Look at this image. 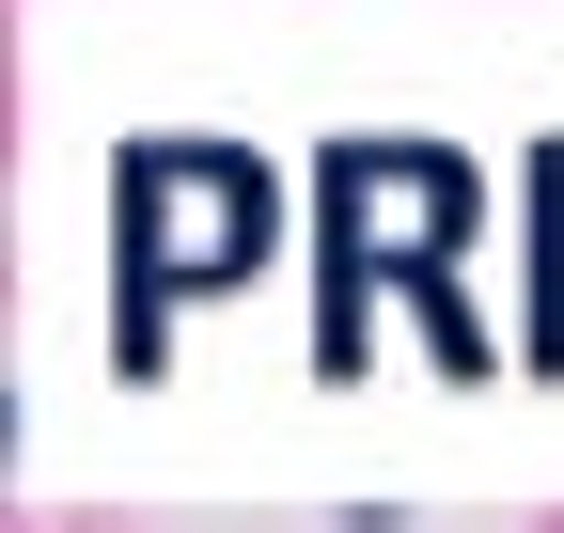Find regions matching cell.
<instances>
[{
	"mask_svg": "<svg viewBox=\"0 0 564 533\" xmlns=\"http://www.w3.org/2000/svg\"><path fill=\"white\" fill-rule=\"evenodd\" d=\"M126 220H141V251H158V283H236V266L267 251V173L251 157H141Z\"/></svg>",
	"mask_w": 564,
	"mask_h": 533,
	"instance_id": "6da1fadb",
	"label": "cell"
},
{
	"mask_svg": "<svg viewBox=\"0 0 564 533\" xmlns=\"http://www.w3.org/2000/svg\"><path fill=\"white\" fill-rule=\"evenodd\" d=\"M533 361H564V142L533 157Z\"/></svg>",
	"mask_w": 564,
	"mask_h": 533,
	"instance_id": "7a4b0ae2",
	"label": "cell"
}]
</instances>
